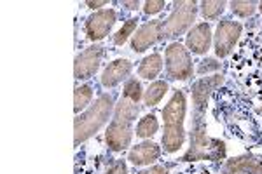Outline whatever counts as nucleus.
I'll return each mask as SVG.
<instances>
[{"mask_svg": "<svg viewBox=\"0 0 262 174\" xmlns=\"http://www.w3.org/2000/svg\"><path fill=\"white\" fill-rule=\"evenodd\" d=\"M226 174H227V172H226Z\"/></svg>", "mask_w": 262, "mask_h": 174, "instance_id": "obj_35", "label": "nucleus"}, {"mask_svg": "<svg viewBox=\"0 0 262 174\" xmlns=\"http://www.w3.org/2000/svg\"><path fill=\"white\" fill-rule=\"evenodd\" d=\"M124 97H128V100L135 101V103H138V100L142 97V87H140V82H138V80L131 79L129 82L126 84Z\"/></svg>", "mask_w": 262, "mask_h": 174, "instance_id": "obj_24", "label": "nucleus"}, {"mask_svg": "<svg viewBox=\"0 0 262 174\" xmlns=\"http://www.w3.org/2000/svg\"><path fill=\"white\" fill-rule=\"evenodd\" d=\"M166 91H168L166 82H154L145 92V105L147 107H154V105H158L159 101H161V97L166 94Z\"/></svg>", "mask_w": 262, "mask_h": 174, "instance_id": "obj_20", "label": "nucleus"}, {"mask_svg": "<svg viewBox=\"0 0 262 174\" xmlns=\"http://www.w3.org/2000/svg\"><path fill=\"white\" fill-rule=\"evenodd\" d=\"M210 42H212V32L208 23L196 24L187 35V45L194 54H205L210 49Z\"/></svg>", "mask_w": 262, "mask_h": 174, "instance_id": "obj_14", "label": "nucleus"}, {"mask_svg": "<svg viewBox=\"0 0 262 174\" xmlns=\"http://www.w3.org/2000/svg\"><path fill=\"white\" fill-rule=\"evenodd\" d=\"M222 84V77L221 75H215V77H206L200 80V82L194 84L192 87V100H194V107H196V112H201L206 105V100H208L210 92L213 91L217 86Z\"/></svg>", "mask_w": 262, "mask_h": 174, "instance_id": "obj_15", "label": "nucleus"}, {"mask_svg": "<svg viewBox=\"0 0 262 174\" xmlns=\"http://www.w3.org/2000/svg\"><path fill=\"white\" fill-rule=\"evenodd\" d=\"M163 68V59L159 54H150V56L143 58L140 66H138V75L142 79H147V80H152L159 75Z\"/></svg>", "mask_w": 262, "mask_h": 174, "instance_id": "obj_18", "label": "nucleus"}, {"mask_svg": "<svg viewBox=\"0 0 262 174\" xmlns=\"http://www.w3.org/2000/svg\"><path fill=\"white\" fill-rule=\"evenodd\" d=\"M260 113H262V110H260Z\"/></svg>", "mask_w": 262, "mask_h": 174, "instance_id": "obj_34", "label": "nucleus"}, {"mask_svg": "<svg viewBox=\"0 0 262 174\" xmlns=\"http://www.w3.org/2000/svg\"><path fill=\"white\" fill-rule=\"evenodd\" d=\"M196 18V2H179L175 11L164 23V37H175L184 33Z\"/></svg>", "mask_w": 262, "mask_h": 174, "instance_id": "obj_8", "label": "nucleus"}, {"mask_svg": "<svg viewBox=\"0 0 262 174\" xmlns=\"http://www.w3.org/2000/svg\"><path fill=\"white\" fill-rule=\"evenodd\" d=\"M131 71V63L128 59H116L103 70L101 73V86L103 87H116L122 82Z\"/></svg>", "mask_w": 262, "mask_h": 174, "instance_id": "obj_13", "label": "nucleus"}, {"mask_svg": "<svg viewBox=\"0 0 262 174\" xmlns=\"http://www.w3.org/2000/svg\"><path fill=\"white\" fill-rule=\"evenodd\" d=\"M229 75L243 94L262 101V28L248 32L238 44L229 63Z\"/></svg>", "mask_w": 262, "mask_h": 174, "instance_id": "obj_2", "label": "nucleus"}, {"mask_svg": "<svg viewBox=\"0 0 262 174\" xmlns=\"http://www.w3.org/2000/svg\"><path fill=\"white\" fill-rule=\"evenodd\" d=\"M227 174H262V159L259 157H239L232 159L226 165Z\"/></svg>", "mask_w": 262, "mask_h": 174, "instance_id": "obj_17", "label": "nucleus"}, {"mask_svg": "<svg viewBox=\"0 0 262 174\" xmlns=\"http://www.w3.org/2000/svg\"><path fill=\"white\" fill-rule=\"evenodd\" d=\"M242 35V24L231 19H224L219 23L215 33V53L219 58H226L231 53L234 44Z\"/></svg>", "mask_w": 262, "mask_h": 174, "instance_id": "obj_9", "label": "nucleus"}, {"mask_svg": "<svg viewBox=\"0 0 262 174\" xmlns=\"http://www.w3.org/2000/svg\"><path fill=\"white\" fill-rule=\"evenodd\" d=\"M184 117H185V97L180 91H177L170 100V103L163 110V118H164L163 146L164 152H168V154L179 152L182 145H184V139H185Z\"/></svg>", "mask_w": 262, "mask_h": 174, "instance_id": "obj_3", "label": "nucleus"}, {"mask_svg": "<svg viewBox=\"0 0 262 174\" xmlns=\"http://www.w3.org/2000/svg\"><path fill=\"white\" fill-rule=\"evenodd\" d=\"M107 174H126V164L122 162V160H117V162H114L111 167H108Z\"/></svg>", "mask_w": 262, "mask_h": 174, "instance_id": "obj_29", "label": "nucleus"}, {"mask_svg": "<svg viewBox=\"0 0 262 174\" xmlns=\"http://www.w3.org/2000/svg\"><path fill=\"white\" fill-rule=\"evenodd\" d=\"M114 97L111 94H100L96 103L84 115L75 120V145L93 136L105 122L108 120L112 112Z\"/></svg>", "mask_w": 262, "mask_h": 174, "instance_id": "obj_5", "label": "nucleus"}, {"mask_svg": "<svg viewBox=\"0 0 262 174\" xmlns=\"http://www.w3.org/2000/svg\"><path fill=\"white\" fill-rule=\"evenodd\" d=\"M122 6H126L128 9H137V7H138V2H124Z\"/></svg>", "mask_w": 262, "mask_h": 174, "instance_id": "obj_32", "label": "nucleus"}, {"mask_svg": "<svg viewBox=\"0 0 262 174\" xmlns=\"http://www.w3.org/2000/svg\"><path fill=\"white\" fill-rule=\"evenodd\" d=\"M164 37V24L159 19L150 21V23L143 24V27L138 30L133 35V40H131V47L137 53H142L147 47L154 45L158 40H161Z\"/></svg>", "mask_w": 262, "mask_h": 174, "instance_id": "obj_12", "label": "nucleus"}, {"mask_svg": "<svg viewBox=\"0 0 262 174\" xmlns=\"http://www.w3.org/2000/svg\"><path fill=\"white\" fill-rule=\"evenodd\" d=\"M103 47L101 45H91L86 51H82L75 58V79L86 80L100 68V63L103 59Z\"/></svg>", "mask_w": 262, "mask_h": 174, "instance_id": "obj_10", "label": "nucleus"}, {"mask_svg": "<svg viewBox=\"0 0 262 174\" xmlns=\"http://www.w3.org/2000/svg\"><path fill=\"white\" fill-rule=\"evenodd\" d=\"M116 23V11L107 9V11H100L95 12L93 16L86 19V24H84V32H86V37L90 40H100L111 32V28Z\"/></svg>", "mask_w": 262, "mask_h": 174, "instance_id": "obj_11", "label": "nucleus"}, {"mask_svg": "<svg viewBox=\"0 0 262 174\" xmlns=\"http://www.w3.org/2000/svg\"><path fill=\"white\" fill-rule=\"evenodd\" d=\"M138 115V107L135 101L121 100L117 105L116 117H114L112 124L107 129V145L114 152H122L129 146L131 143V124Z\"/></svg>", "mask_w": 262, "mask_h": 174, "instance_id": "obj_4", "label": "nucleus"}, {"mask_svg": "<svg viewBox=\"0 0 262 174\" xmlns=\"http://www.w3.org/2000/svg\"><path fill=\"white\" fill-rule=\"evenodd\" d=\"M219 66H221V65H219L215 59H205V61H201L198 71H200V73H205V71H208V70H217Z\"/></svg>", "mask_w": 262, "mask_h": 174, "instance_id": "obj_27", "label": "nucleus"}, {"mask_svg": "<svg viewBox=\"0 0 262 174\" xmlns=\"http://www.w3.org/2000/svg\"><path fill=\"white\" fill-rule=\"evenodd\" d=\"M161 157V148H159L156 143H142V145H137L133 150L129 152L128 159L131 160V164L135 165H149L152 162Z\"/></svg>", "mask_w": 262, "mask_h": 174, "instance_id": "obj_16", "label": "nucleus"}, {"mask_svg": "<svg viewBox=\"0 0 262 174\" xmlns=\"http://www.w3.org/2000/svg\"><path fill=\"white\" fill-rule=\"evenodd\" d=\"M140 174H166V169L164 167H152L149 171H143Z\"/></svg>", "mask_w": 262, "mask_h": 174, "instance_id": "obj_30", "label": "nucleus"}, {"mask_svg": "<svg viewBox=\"0 0 262 174\" xmlns=\"http://www.w3.org/2000/svg\"><path fill=\"white\" fill-rule=\"evenodd\" d=\"M137 21L138 19H128L124 23V27H122L119 32L114 35V44H117V45H121V44H124L126 39L133 33V30L137 28Z\"/></svg>", "mask_w": 262, "mask_h": 174, "instance_id": "obj_23", "label": "nucleus"}, {"mask_svg": "<svg viewBox=\"0 0 262 174\" xmlns=\"http://www.w3.org/2000/svg\"><path fill=\"white\" fill-rule=\"evenodd\" d=\"M213 117L226 127L232 138L247 146L262 145V127L253 113L252 103L242 91L224 86L212 96Z\"/></svg>", "mask_w": 262, "mask_h": 174, "instance_id": "obj_1", "label": "nucleus"}, {"mask_svg": "<svg viewBox=\"0 0 262 174\" xmlns=\"http://www.w3.org/2000/svg\"><path fill=\"white\" fill-rule=\"evenodd\" d=\"M166 73L173 80H185L192 75V59L180 42L166 47Z\"/></svg>", "mask_w": 262, "mask_h": 174, "instance_id": "obj_6", "label": "nucleus"}, {"mask_svg": "<svg viewBox=\"0 0 262 174\" xmlns=\"http://www.w3.org/2000/svg\"><path fill=\"white\" fill-rule=\"evenodd\" d=\"M164 6H166L164 2H145V7H143V11H145L147 14H156V12L161 11Z\"/></svg>", "mask_w": 262, "mask_h": 174, "instance_id": "obj_28", "label": "nucleus"}, {"mask_svg": "<svg viewBox=\"0 0 262 174\" xmlns=\"http://www.w3.org/2000/svg\"><path fill=\"white\" fill-rule=\"evenodd\" d=\"M259 11L262 12V2H260V6H259Z\"/></svg>", "mask_w": 262, "mask_h": 174, "instance_id": "obj_33", "label": "nucleus"}, {"mask_svg": "<svg viewBox=\"0 0 262 174\" xmlns=\"http://www.w3.org/2000/svg\"><path fill=\"white\" fill-rule=\"evenodd\" d=\"M231 9L234 14L242 16V18H248L255 12V4L253 2H232Z\"/></svg>", "mask_w": 262, "mask_h": 174, "instance_id": "obj_25", "label": "nucleus"}, {"mask_svg": "<svg viewBox=\"0 0 262 174\" xmlns=\"http://www.w3.org/2000/svg\"><path fill=\"white\" fill-rule=\"evenodd\" d=\"M224 7H226V2H203L201 12L205 19H215L224 12Z\"/></svg>", "mask_w": 262, "mask_h": 174, "instance_id": "obj_22", "label": "nucleus"}, {"mask_svg": "<svg viewBox=\"0 0 262 174\" xmlns=\"http://www.w3.org/2000/svg\"><path fill=\"white\" fill-rule=\"evenodd\" d=\"M105 0H101V2H88V6L90 7H93V9H95V7H101V6H105Z\"/></svg>", "mask_w": 262, "mask_h": 174, "instance_id": "obj_31", "label": "nucleus"}, {"mask_svg": "<svg viewBox=\"0 0 262 174\" xmlns=\"http://www.w3.org/2000/svg\"><path fill=\"white\" fill-rule=\"evenodd\" d=\"M224 157V143L219 139L206 138L201 129H194L191 138V150L185 155V160L191 159H212L219 160Z\"/></svg>", "mask_w": 262, "mask_h": 174, "instance_id": "obj_7", "label": "nucleus"}, {"mask_svg": "<svg viewBox=\"0 0 262 174\" xmlns=\"http://www.w3.org/2000/svg\"><path fill=\"white\" fill-rule=\"evenodd\" d=\"M93 97V87L91 86H81L75 89V101H74V110L75 112H81L82 108H86L90 105Z\"/></svg>", "mask_w": 262, "mask_h": 174, "instance_id": "obj_21", "label": "nucleus"}, {"mask_svg": "<svg viewBox=\"0 0 262 174\" xmlns=\"http://www.w3.org/2000/svg\"><path fill=\"white\" fill-rule=\"evenodd\" d=\"M158 127H159V124H158V118H156L154 113L145 115L137 126V136L138 138H150V136H154L158 133Z\"/></svg>", "mask_w": 262, "mask_h": 174, "instance_id": "obj_19", "label": "nucleus"}, {"mask_svg": "<svg viewBox=\"0 0 262 174\" xmlns=\"http://www.w3.org/2000/svg\"><path fill=\"white\" fill-rule=\"evenodd\" d=\"M173 174H213V172L203 164H189V165H184V167L177 169Z\"/></svg>", "mask_w": 262, "mask_h": 174, "instance_id": "obj_26", "label": "nucleus"}]
</instances>
